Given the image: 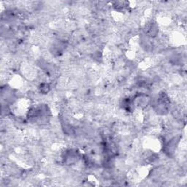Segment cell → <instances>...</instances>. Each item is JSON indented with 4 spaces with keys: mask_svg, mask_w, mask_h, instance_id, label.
<instances>
[{
    "mask_svg": "<svg viewBox=\"0 0 187 187\" xmlns=\"http://www.w3.org/2000/svg\"><path fill=\"white\" fill-rule=\"evenodd\" d=\"M39 90L42 94H47L51 90V85L47 82H42L40 84Z\"/></svg>",
    "mask_w": 187,
    "mask_h": 187,
    "instance_id": "obj_1",
    "label": "cell"
}]
</instances>
